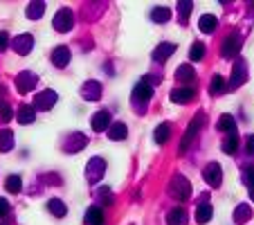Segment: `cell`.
I'll return each mask as SVG.
<instances>
[{
	"instance_id": "10",
	"label": "cell",
	"mask_w": 254,
	"mask_h": 225,
	"mask_svg": "<svg viewBox=\"0 0 254 225\" xmlns=\"http://www.w3.org/2000/svg\"><path fill=\"white\" fill-rule=\"evenodd\" d=\"M151 97H153V86H148V83L140 81L135 88H133V101H135V104H146Z\"/></svg>"
},
{
	"instance_id": "26",
	"label": "cell",
	"mask_w": 254,
	"mask_h": 225,
	"mask_svg": "<svg viewBox=\"0 0 254 225\" xmlns=\"http://www.w3.org/2000/svg\"><path fill=\"white\" fill-rule=\"evenodd\" d=\"M225 90H227V86H225V79L220 77V75H214V77H212V83H209V93H212V97L223 95Z\"/></svg>"
},
{
	"instance_id": "8",
	"label": "cell",
	"mask_w": 254,
	"mask_h": 225,
	"mask_svg": "<svg viewBox=\"0 0 254 225\" xmlns=\"http://www.w3.org/2000/svg\"><path fill=\"white\" fill-rule=\"evenodd\" d=\"M36 83H38L36 75H32V72H20V75L16 77V90L20 93V95H25V93H30V90L34 88Z\"/></svg>"
},
{
	"instance_id": "29",
	"label": "cell",
	"mask_w": 254,
	"mask_h": 225,
	"mask_svg": "<svg viewBox=\"0 0 254 225\" xmlns=\"http://www.w3.org/2000/svg\"><path fill=\"white\" fill-rule=\"evenodd\" d=\"M43 12H45V2H38V0H34V2H30V5H27V18H32V20L41 18Z\"/></svg>"
},
{
	"instance_id": "41",
	"label": "cell",
	"mask_w": 254,
	"mask_h": 225,
	"mask_svg": "<svg viewBox=\"0 0 254 225\" xmlns=\"http://www.w3.org/2000/svg\"><path fill=\"white\" fill-rule=\"evenodd\" d=\"M248 151H250V155H254V135L248 137Z\"/></svg>"
},
{
	"instance_id": "17",
	"label": "cell",
	"mask_w": 254,
	"mask_h": 225,
	"mask_svg": "<svg viewBox=\"0 0 254 225\" xmlns=\"http://www.w3.org/2000/svg\"><path fill=\"white\" fill-rule=\"evenodd\" d=\"M81 95L83 99H88V101H97L101 97V86L97 81H88V83H83V88H81Z\"/></svg>"
},
{
	"instance_id": "4",
	"label": "cell",
	"mask_w": 254,
	"mask_h": 225,
	"mask_svg": "<svg viewBox=\"0 0 254 225\" xmlns=\"http://www.w3.org/2000/svg\"><path fill=\"white\" fill-rule=\"evenodd\" d=\"M56 101H59V95H56L54 90H41V93H36V97H34V108H38V111H50Z\"/></svg>"
},
{
	"instance_id": "25",
	"label": "cell",
	"mask_w": 254,
	"mask_h": 225,
	"mask_svg": "<svg viewBox=\"0 0 254 225\" xmlns=\"http://www.w3.org/2000/svg\"><path fill=\"white\" fill-rule=\"evenodd\" d=\"M14 149V133L9 129H2L0 131V151L7 153V151H12Z\"/></svg>"
},
{
	"instance_id": "39",
	"label": "cell",
	"mask_w": 254,
	"mask_h": 225,
	"mask_svg": "<svg viewBox=\"0 0 254 225\" xmlns=\"http://www.w3.org/2000/svg\"><path fill=\"white\" fill-rule=\"evenodd\" d=\"M9 209H12L9 207V203H7L5 198H0V219H5L7 214H9Z\"/></svg>"
},
{
	"instance_id": "22",
	"label": "cell",
	"mask_w": 254,
	"mask_h": 225,
	"mask_svg": "<svg viewBox=\"0 0 254 225\" xmlns=\"http://www.w3.org/2000/svg\"><path fill=\"white\" fill-rule=\"evenodd\" d=\"M194 77H196V70L191 68L189 63H184V65H180L176 70V79L178 81H182V86H187V83H191L194 81Z\"/></svg>"
},
{
	"instance_id": "35",
	"label": "cell",
	"mask_w": 254,
	"mask_h": 225,
	"mask_svg": "<svg viewBox=\"0 0 254 225\" xmlns=\"http://www.w3.org/2000/svg\"><path fill=\"white\" fill-rule=\"evenodd\" d=\"M202 56H205V43H194V45H191V52H189V59L200 61Z\"/></svg>"
},
{
	"instance_id": "24",
	"label": "cell",
	"mask_w": 254,
	"mask_h": 225,
	"mask_svg": "<svg viewBox=\"0 0 254 225\" xmlns=\"http://www.w3.org/2000/svg\"><path fill=\"white\" fill-rule=\"evenodd\" d=\"M218 131H223V133H236V119L232 117V115H220V119H218Z\"/></svg>"
},
{
	"instance_id": "11",
	"label": "cell",
	"mask_w": 254,
	"mask_h": 225,
	"mask_svg": "<svg viewBox=\"0 0 254 225\" xmlns=\"http://www.w3.org/2000/svg\"><path fill=\"white\" fill-rule=\"evenodd\" d=\"M196 97V90L191 86H180V88H173L171 90V101L173 104H187Z\"/></svg>"
},
{
	"instance_id": "19",
	"label": "cell",
	"mask_w": 254,
	"mask_h": 225,
	"mask_svg": "<svg viewBox=\"0 0 254 225\" xmlns=\"http://www.w3.org/2000/svg\"><path fill=\"white\" fill-rule=\"evenodd\" d=\"M216 25H218V18L214 16V14H202L200 20H198V30L205 32V34H212L216 30Z\"/></svg>"
},
{
	"instance_id": "12",
	"label": "cell",
	"mask_w": 254,
	"mask_h": 225,
	"mask_svg": "<svg viewBox=\"0 0 254 225\" xmlns=\"http://www.w3.org/2000/svg\"><path fill=\"white\" fill-rule=\"evenodd\" d=\"M90 126H92V131H97V133H101V131H108L110 129V112L108 111H99L92 115V119H90Z\"/></svg>"
},
{
	"instance_id": "3",
	"label": "cell",
	"mask_w": 254,
	"mask_h": 225,
	"mask_svg": "<svg viewBox=\"0 0 254 225\" xmlns=\"http://www.w3.org/2000/svg\"><path fill=\"white\" fill-rule=\"evenodd\" d=\"M104 171H106V160L104 158H92L88 162V167H86V178H88L90 183H99Z\"/></svg>"
},
{
	"instance_id": "15",
	"label": "cell",
	"mask_w": 254,
	"mask_h": 225,
	"mask_svg": "<svg viewBox=\"0 0 254 225\" xmlns=\"http://www.w3.org/2000/svg\"><path fill=\"white\" fill-rule=\"evenodd\" d=\"M176 52V45L173 43H160L158 48L153 50V61H158V63H164L171 54Z\"/></svg>"
},
{
	"instance_id": "21",
	"label": "cell",
	"mask_w": 254,
	"mask_h": 225,
	"mask_svg": "<svg viewBox=\"0 0 254 225\" xmlns=\"http://www.w3.org/2000/svg\"><path fill=\"white\" fill-rule=\"evenodd\" d=\"M166 225H187V212L182 207H173L166 214Z\"/></svg>"
},
{
	"instance_id": "30",
	"label": "cell",
	"mask_w": 254,
	"mask_h": 225,
	"mask_svg": "<svg viewBox=\"0 0 254 225\" xmlns=\"http://www.w3.org/2000/svg\"><path fill=\"white\" fill-rule=\"evenodd\" d=\"M169 18H171V12L166 7H155L153 12H151V20L153 23H166Z\"/></svg>"
},
{
	"instance_id": "33",
	"label": "cell",
	"mask_w": 254,
	"mask_h": 225,
	"mask_svg": "<svg viewBox=\"0 0 254 225\" xmlns=\"http://www.w3.org/2000/svg\"><path fill=\"white\" fill-rule=\"evenodd\" d=\"M5 187L9 194H18L20 191V187H23V180H20V176H9L5 180Z\"/></svg>"
},
{
	"instance_id": "13",
	"label": "cell",
	"mask_w": 254,
	"mask_h": 225,
	"mask_svg": "<svg viewBox=\"0 0 254 225\" xmlns=\"http://www.w3.org/2000/svg\"><path fill=\"white\" fill-rule=\"evenodd\" d=\"M245 79H248V70H245V63H243V61H238V63L234 65V70H232L230 88H232V90L241 88L243 83H245Z\"/></svg>"
},
{
	"instance_id": "18",
	"label": "cell",
	"mask_w": 254,
	"mask_h": 225,
	"mask_svg": "<svg viewBox=\"0 0 254 225\" xmlns=\"http://www.w3.org/2000/svg\"><path fill=\"white\" fill-rule=\"evenodd\" d=\"M70 50L65 48V45H61V48H56L52 52V63L56 65V68H65V65L70 63Z\"/></svg>"
},
{
	"instance_id": "28",
	"label": "cell",
	"mask_w": 254,
	"mask_h": 225,
	"mask_svg": "<svg viewBox=\"0 0 254 225\" xmlns=\"http://www.w3.org/2000/svg\"><path fill=\"white\" fill-rule=\"evenodd\" d=\"M153 137H155V142H158V144H166V142H169V137H171V126H169V124H160L158 129H155Z\"/></svg>"
},
{
	"instance_id": "20",
	"label": "cell",
	"mask_w": 254,
	"mask_h": 225,
	"mask_svg": "<svg viewBox=\"0 0 254 225\" xmlns=\"http://www.w3.org/2000/svg\"><path fill=\"white\" fill-rule=\"evenodd\" d=\"M212 214H214V209H212V205H209L207 201H202V203L196 205V221H198V223H207V221H212Z\"/></svg>"
},
{
	"instance_id": "9",
	"label": "cell",
	"mask_w": 254,
	"mask_h": 225,
	"mask_svg": "<svg viewBox=\"0 0 254 225\" xmlns=\"http://www.w3.org/2000/svg\"><path fill=\"white\" fill-rule=\"evenodd\" d=\"M12 48L16 50L18 54H30V50L34 48V36L32 34H20V36H16V38H14L12 41Z\"/></svg>"
},
{
	"instance_id": "43",
	"label": "cell",
	"mask_w": 254,
	"mask_h": 225,
	"mask_svg": "<svg viewBox=\"0 0 254 225\" xmlns=\"http://www.w3.org/2000/svg\"><path fill=\"white\" fill-rule=\"evenodd\" d=\"M0 97H2V86H0Z\"/></svg>"
},
{
	"instance_id": "5",
	"label": "cell",
	"mask_w": 254,
	"mask_h": 225,
	"mask_svg": "<svg viewBox=\"0 0 254 225\" xmlns=\"http://www.w3.org/2000/svg\"><path fill=\"white\" fill-rule=\"evenodd\" d=\"M202 176H205V183L209 185V187H218V185L223 183V169H220L218 162H209V165L205 167Z\"/></svg>"
},
{
	"instance_id": "37",
	"label": "cell",
	"mask_w": 254,
	"mask_h": 225,
	"mask_svg": "<svg viewBox=\"0 0 254 225\" xmlns=\"http://www.w3.org/2000/svg\"><path fill=\"white\" fill-rule=\"evenodd\" d=\"M99 198H101V205H108V203H112L110 187H101V189H99Z\"/></svg>"
},
{
	"instance_id": "1",
	"label": "cell",
	"mask_w": 254,
	"mask_h": 225,
	"mask_svg": "<svg viewBox=\"0 0 254 225\" xmlns=\"http://www.w3.org/2000/svg\"><path fill=\"white\" fill-rule=\"evenodd\" d=\"M169 194L173 196V198H178V201H187L191 196V185L189 180L184 176H173L171 185H169Z\"/></svg>"
},
{
	"instance_id": "6",
	"label": "cell",
	"mask_w": 254,
	"mask_h": 225,
	"mask_svg": "<svg viewBox=\"0 0 254 225\" xmlns=\"http://www.w3.org/2000/svg\"><path fill=\"white\" fill-rule=\"evenodd\" d=\"M52 25H54V30L56 32H70L72 25H74V16H72L70 9H61V12L54 16Z\"/></svg>"
},
{
	"instance_id": "42",
	"label": "cell",
	"mask_w": 254,
	"mask_h": 225,
	"mask_svg": "<svg viewBox=\"0 0 254 225\" xmlns=\"http://www.w3.org/2000/svg\"><path fill=\"white\" fill-rule=\"evenodd\" d=\"M250 198H252V201H254V185H252V187H250Z\"/></svg>"
},
{
	"instance_id": "32",
	"label": "cell",
	"mask_w": 254,
	"mask_h": 225,
	"mask_svg": "<svg viewBox=\"0 0 254 225\" xmlns=\"http://www.w3.org/2000/svg\"><path fill=\"white\" fill-rule=\"evenodd\" d=\"M236 149H238V135L236 133H232V135L225 137V142H223V151L225 153H236Z\"/></svg>"
},
{
	"instance_id": "31",
	"label": "cell",
	"mask_w": 254,
	"mask_h": 225,
	"mask_svg": "<svg viewBox=\"0 0 254 225\" xmlns=\"http://www.w3.org/2000/svg\"><path fill=\"white\" fill-rule=\"evenodd\" d=\"M250 216H252V212H250V205H238V207L234 209V221H236L238 225L248 223Z\"/></svg>"
},
{
	"instance_id": "36",
	"label": "cell",
	"mask_w": 254,
	"mask_h": 225,
	"mask_svg": "<svg viewBox=\"0 0 254 225\" xmlns=\"http://www.w3.org/2000/svg\"><path fill=\"white\" fill-rule=\"evenodd\" d=\"M243 183L248 185V187L254 185V165H248L245 169H243Z\"/></svg>"
},
{
	"instance_id": "34",
	"label": "cell",
	"mask_w": 254,
	"mask_h": 225,
	"mask_svg": "<svg viewBox=\"0 0 254 225\" xmlns=\"http://www.w3.org/2000/svg\"><path fill=\"white\" fill-rule=\"evenodd\" d=\"M191 7H194V2L191 0H184V2H178V12H180V23H187L189 20V12H191Z\"/></svg>"
},
{
	"instance_id": "23",
	"label": "cell",
	"mask_w": 254,
	"mask_h": 225,
	"mask_svg": "<svg viewBox=\"0 0 254 225\" xmlns=\"http://www.w3.org/2000/svg\"><path fill=\"white\" fill-rule=\"evenodd\" d=\"M16 117H18V122H20V124H32V122H34V117H36V108L25 104V106L18 108Z\"/></svg>"
},
{
	"instance_id": "2",
	"label": "cell",
	"mask_w": 254,
	"mask_h": 225,
	"mask_svg": "<svg viewBox=\"0 0 254 225\" xmlns=\"http://www.w3.org/2000/svg\"><path fill=\"white\" fill-rule=\"evenodd\" d=\"M202 119H205V115H200V112H198V115H196V117L191 119L189 129H187V133H184V135H182V142H180V149H178L180 153H184V151L189 149V144L194 142V137L198 135V131L202 129Z\"/></svg>"
},
{
	"instance_id": "40",
	"label": "cell",
	"mask_w": 254,
	"mask_h": 225,
	"mask_svg": "<svg viewBox=\"0 0 254 225\" xmlns=\"http://www.w3.org/2000/svg\"><path fill=\"white\" fill-rule=\"evenodd\" d=\"M7 45H9V34H7V32H0V52L7 50Z\"/></svg>"
},
{
	"instance_id": "16",
	"label": "cell",
	"mask_w": 254,
	"mask_h": 225,
	"mask_svg": "<svg viewBox=\"0 0 254 225\" xmlns=\"http://www.w3.org/2000/svg\"><path fill=\"white\" fill-rule=\"evenodd\" d=\"M106 133H108V140H115V142H119V140H126V135H128V129H126L124 122H112L110 129H108Z\"/></svg>"
},
{
	"instance_id": "14",
	"label": "cell",
	"mask_w": 254,
	"mask_h": 225,
	"mask_svg": "<svg viewBox=\"0 0 254 225\" xmlns=\"http://www.w3.org/2000/svg\"><path fill=\"white\" fill-rule=\"evenodd\" d=\"M83 223L86 225H104V209H101V205H92V207L86 209Z\"/></svg>"
},
{
	"instance_id": "27",
	"label": "cell",
	"mask_w": 254,
	"mask_h": 225,
	"mask_svg": "<svg viewBox=\"0 0 254 225\" xmlns=\"http://www.w3.org/2000/svg\"><path fill=\"white\" fill-rule=\"evenodd\" d=\"M48 209H50V214L52 216H56V219H63L65 216V205H63V201H59V198H52V201H48Z\"/></svg>"
},
{
	"instance_id": "38",
	"label": "cell",
	"mask_w": 254,
	"mask_h": 225,
	"mask_svg": "<svg viewBox=\"0 0 254 225\" xmlns=\"http://www.w3.org/2000/svg\"><path fill=\"white\" fill-rule=\"evenodd\" d=\"M12 119V108H9V104H2L0 106V122H9Z\"/></svg>"
},
{
	"instance_id": "7",
	"label": "cell",
	"mask_w": 254,
	"mask_h": 225,
	"mask_svg": "<svg viewBox=\"0 0 254 225\" xmlns=\"http://www.w3.org/2000/svg\"><path fill=\"white\" fill-rule=\"evenodd\" d=\"M241 45H243V38L236 34V32H232V34L223 41V56H225V59L236 56V52L241 50Z\"/></svg>"
}]
</instances>
